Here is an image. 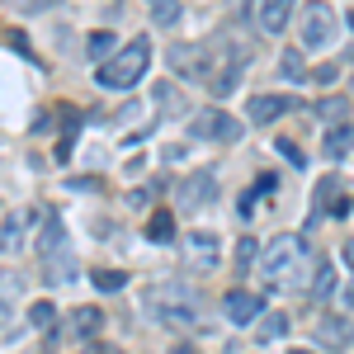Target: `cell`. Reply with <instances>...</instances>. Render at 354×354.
I'll return each mask as SVG.
<instances>
[{"instance_id":"obj_19","label":"cell","mask_w":354,"mask_h":354,"mask_svg":"<svg viewBox=\"0 0 354 354\" xmlns=\"http://www.w3.org/2000/svg\"><path fill=\"white\" fill-rule=\"evenodd\" d=\"M24 222H28V213H15V218L5 222V232H0V255H15V250H19V232H24Z\"/></svg>"},{"instance_id":"obj_17","label":"cell","mask_w":354,"mask_h":354,"mask_svg":"<svg viewBox=\"0 0 354 354\" xmlns=\"http://www.w3.org/2000/svg\"><path fill=\"white\" fill-rule=\"evenodd\" d=\"M100 322H104V317H100V307H81V312L71 317V335H76V340H90V335L100 330Z\"/></svg>"},{"instance_id":"obj_22","label":"cell","mask_w":354,"mask_h":354,"mask_svg":"<svg viewBox=\"0 0 354 354\" xmlns=\"http://www.w3.org/2000/svg\"><path fill=\"white\" fill-rule=\"evenodd\" d=\"M128 279H123V270H95V288L100 293H118Z\"/></svg>"},{"instance_id":"obj_4","label":"cell","mask_w":354,"mask_h":354,"mask_svg":"<svg viewBox=\"0 0 354 354\" xmlns=\"http://www.w3.org/2000/svg\"><path fill=\"white\" fill-rule=\"evenodd\" d=\"M330 43H335V10L330 5H307V15H302V48L322 53Z\"/></svg>"},{"instance_id":"obj_27","label":"cell","mask_w":354,"mask_h":354,"mask_svg":"<svg viewBox=\"0 0 354 354\" xmlns=\"http://www.w3.org/2000/svg\"><path fill=\"white\" fill-rule=\"evenodd\" d=\"M345 265H350V274H354V236L345 241ZM345 307H354V283L345 288Z\"/></svg>"},{"instance_id":"obj_32","label":"cell","mask_w":354,"mask_h":354,"mask_svg":"<svg viewBox=\"0 0 354 354\" xmlns=\"http://www.w3.org/2000/svg\"><path fill=\"white\" fill-rule=\"evenodd\" d=\"M293 354H307V350H293Z\"/></svg>"},{"instance_id":"obj_23","label":"cell","mask_w":354,"mask_h":354,"mask_svg":"<svg viewBox=\"0 0 354 354\" xmlns=\"http://www.w3.org/2000/svg\"><path fill=\"white\" fill-rule=\"evenodd\" d=\"M28 322H33L38 330H48L57 322V307H53V302H33V307H28Z\"/></svg>"},{"instance_id":"obj_26","label":"cell","mask_w":354,"mask_h":354,"mask_svg":"<svg viewBox=\"0 0 354 354\" xmlns=\"http://www.w3.org/2000/svg\"><path fill=\"white\" fill-rule=\"evenodd\" d=\"M279 66H283V76H288V81H298V76H302V53H283Z\"/></svg>"},{"instance_id":"obj_9","label":"cell","mask_w":354,"mask_h":354,"mask_svg":"<svg viewBox=\"0 0 354 354\" xmlns=\"http://www.w3.org/2000/svg\"><path fill=\"white\" fill-rule=\"evenodd\" d=\"M288 109H298V100H288V95H255L250 100V123H270V118H279Z\"/></svg>"},{"instance_id":"obj_28","label":"cell","mask_w":354,"mask_h":354,"mask_svg":"<svg viewBox=\"0 0 354 354\" xmlns=\"http://www.w3.org/2000/svg\"><path fill=\"white\" fill-rule=\"evenodd\" d=\"M279 151H283V156H288L293 165H302V161H307V156H302V151L293 147V142H288V137H279Z\"/></svg>"},{"instance_id":"obj_16","label":"cell","mask_w":354,"mask_h":354,"mask_svg":"<svg viewBox=\"0 0 354 354\" xmlns=\"http://www.w3.org/2000/svg\"><path fill=\"white\" fill-rule=\"evenodd\" d=\"M317 118H326V123H345L350 118V104H345V95H326V100H317Z\"/></svg>"},{"instance_id":"obj_11","label":"cell","mask_w":354,"mask_h":354,"mask_svg":"<svg viewBox=\"0 0 354 354\" xmlns=\"http://www.w3.org/2000/svg\"><path fill=\"white\" fill-rule=\"evenodd\" d=\"M317 340H322L326 350H345V345L354 340V326L345 322V317H326V322L317 326Z\"/></svg>"},{"instance_id":"obj_12","label":"cell","mask_w":354,"mask_h":354,"mask_svg":"<svg viewBox=\"0 0 354 354\" xmlns=\"http://www.w3.org/2000/svg\"><path fill=\"white\" fill-rule=\"evenodd\" d=\"M213 194H218V180H213L208 170H198L189 185H185V208H208V203H213Z\"/></svg>"},{"instance_id":"obj_6","label":"cell","mask_w":354,"mask_h":354,"mask_svg":"<svg viewBox=\"0 0 354 354\" xmlns=\"http://www.w3.org/2000/svg\"><path fill=\"white\" fill-rule=\"evenodd\" d=\"M260 312H265V298H260V293L232 288V293L222 298V317H227L232 326H250V322H260Z\"/></svg>"},{"instance_id":"obj_14","label":"cell","mask_w":354,"mask_h":354,"mask_svg":"<svg viewBox=\"0 0 354 354\" xmlns=\"http://www.w3.org/2000/svg\"><path fill=\"white\" fill-rule=\"evenodd\" d=\"M24 298V279L15 270H0V322H10V307Z\"/></svg>"},{"instance_id":"obj_24","label":"cell","mask_w":354,"mask_h":354,"mask_svg":"<svg viewBox=\"0 0 354 354\" xmlns=\"http://www.w3.org/2000/svg\"><path fill=\"white\" fill-rule=\"evenodd\" d=\"M283 330H288V322H283L279 312H274V317H265V322H260V345H270V340H279Z\"/></svg>"},{"instance_id":"obj_13","label":"cell","mask_w":354,"mask_h":354,"mask_svg":"<svg viewBox=\"0 0 354 354\" xmlns=\"http://www.w3.org/2000/svg\"><path fill=\"white\" fill-rule=\"evenodd\" d=\"M118 53H123V48H118V33H109V28H95V33L85 38V57H95V62H113Z\"/></svg>"},{"instance_id":"obj_29","label":"cell","mask_w":354,"mask_h":354,"mask_svg":"<svg viewBox=\"0 0 354 354\" xmlns=\"http://www.w3.org/2000/svg\"><path fill=\"white\" fill-rule=\"evenodd\" d=\"M279 189V180H274V175H260V180H255V194H274Z\"/></svg>"},{"instance_id":"obj_10","label":"cell","mask_w":354,"mask_h":354,"mask_svg":"<svg viewBox=\"0 0 354 354\" xmlns=\"http://www.w3.org/2000/svg\"><path fill=\"white\" fill-rule=\"evenodd\" d=\"M335 194H340V180L326 175V180L317 185V218H322V213H335V218H345V213H350V198H335Z\"/></svg>"},{"instance_id":"obj_2","label":"cell","mask_w":354,"mask_h":354,"mask_svg":"<svg viewBox=\"0 0 354 354\" xmlns=\"http://www.w3.org/2000/svg\"><path fill=\"white\" fill-rule=\"evenodd\" d=\"M38 265H43V279L48 283H71L76 279V250H71V236H66V227L57 213H48V227H43V236H38Z\"/></svg>"},{"instance_id":"obj_7","label":"cell","mask_w":354,"mask_h":354,"mask_svg":"<svg viewBox=\"0 0 354 354\" xmlns=\"http://www.w3.org/2000/svg\"><path fill=\"white\" fill-rule=\"evenodd\" d=\"M147 307H151V317H156V322H170V326H194V322H198V307H194V302H165V298L151 293Z\"/></svg>"},{"instance_id":"obj_30","label":"cell","mask_w":354,"mask_h":354,"mask_svg":"<svg viewBox=\"0 0 354 354\" xmlns=\"http://www.w3.org/2000/svg\"><path fill=\"white\" fill-rule=\"evenodd\" d=\"M170 354H198V350H189V345H175V350H170Z\"/></svg>"},{"instance_id":"obj_1","label":"cell","mask_w":354,"mask_h":354,"mask_svg":"<svg viewBox=\"0 0 354 354\" xmlns=\"http://www.w3.org/2000/svg\"><path fill=\"white\" fill-rule=\"evenodd\" d=\"M312 265V250H307V241H302L298 232H283V236H274L270 250L260 255V274H265V283L270 288H307V270Z\"/></svg>"},{"instance_id":"obj_20","label":"cell","mask_w":354,"mask_h":354,"mask_svg":"<svg viewBox=\"0 0 354 354\" xmlns=\"http://www.w3.org/2000/svg\"><path fill=\"white\" fill-rule=\"evenodd\" d=\"M180 19H185V5H180V0H161V5H151V24L170 28V24H180Z\"/></svg>"},{"instance_id":"obj_5","label":"cell","mask_w":354,"mask_h":354,"mask_svg":"<svg viewBox=\"0 0 354 354\" xmlns=\"http://www.w3.org/2000/svg\"><path fill=\"white\" fill-rule=\"evenodd\" d=\"M189 133L208 137V142H236V137H241V123H236L232 113H222V109H203V113L189 118Z\"/></svg>"},{"instance_id":"obj_31","label":"cell","mask_w":354,"mask_h":354,"mask_svg":"<svg viewBox=\"0 0 354 354\" xmlns=\"http://www.w3.org/2000/svg\"><path fill=\"white\" fill-rule=\"evenodd\" d=\"M350 28H354V15H350Z\"/></svg>"},{"instance_id":"obj_15","label":"cell","mask_w":354,"mask_h":354,"mask_svg":"<svg viewBox=\"0 0 354 354\" xmlns=\"http://www.w3.org/2000/svg\"><path fill=\"white\" fill-rule=\"evenodd\" d=\"M147 241H156V245H170L175 241V218L170 213H151V222H147Z\"/></svg>"},{"instance_id":"obj_18","label":"cell","mask_w":354,"mask_h":354,"mask_svg":"<svg viewBox=\"0 0 354 354\" xmlns=\"http://www.w3.org/2000/svg\"><path fill=\"white\" fill-rule=\"evenodd\" d=\"M350 147H354V128H350V123H345V128H330V137H326V161H340Z\"/></svg>"},{"instance_id":"obj_8","label":"cell","mask_w":354,"mask_h":354,"mask_svg":"<svg viewBox=\"0 0 354 354\" xmlns=\"http://www.w3.org/2000/svg\"><path fill=\"white\" fill-rule=\"evenodd\" d=\"M288 19H293V5H288V0H265V5H255V24H260V33H283Z\"/></svg>"},{"instance_id":"obj_3","label":"cell","mask_w":354,"mask_h":354,"mask_svg":"<svg viewBox=\"0 0 354 354\" xmlns=\"http://www.w3.org/2000/svg\"><path fill=\"white\" fill-rule=\"evenodd\" d=\"M147 66H151V43L137 38V43H128L113 62L100 66V85H104V90H133V85L147 76Z\"/></svg>"},{"instance_id":"obj_25","label":"cell","mask_w":354,"mask_h":354,"mask_svg":"<svg viewBox=\"0 0 354 354\" xmlns=\"http://www.w3.org/2000/svg\"><path fill=\"white\" fill-rule=\"evenodd\" d=\"M255 250H260V245L250 241V236H241V245H236V270H250V265H255Z\"/></svg>"},{"instance_id":"obj_21","label":"cell","mask_w":354,"mask_h":354,"mask_svg":"<svg viewBox=\"0 0 354 354\" xmlns=\"http://www.w3.org/2000/svg\"><path fill=\"white\" fill-rule=\"evenodd\" d=\"M330 288H335V270H330V265H317V274H312V298L326 302Z\"/></svg>"}]
</instances>
